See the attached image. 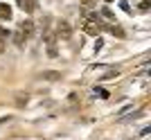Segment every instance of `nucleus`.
I'll list each match as a JSON object with an SVG mask.
<instances>
[{"instance_id":"nucleus-1","label":"nucleus","mask_w":151,"mask_h":140,"mask_svg":"<svg viewBox=\"0 0 151 140\" xmlns=\"http://www.w3.org/2000/svg\"><path fill=\"white\" fill-rule=\"evenodd\" d=\"M99 30H101V27L97 25L95 20H90V18L83 20V32H86V34H90V36H97V34H99Z\"/></svg>"},{"instance_id":"nucleus-2","label":"nucleus","mask_w":151,"mask_h":140,"mask_svg":"<svg viewBox=\"0 0 151 140\" xmlns=\"http://www.w3.org/2000/svg\"><path fill=\"white\" fill-rule=\"evenodd\" d=\"M57 34H59V38H61V41H68L70 34H72V30H70V25L65 23V20H61V23H59V27H57Z\"/></svg>"},{"instance_id":"nucleus-3","label":"nucleus","mask_w":151,"mask_h":140,"mask_svg":"<svg viewBox=\"0 0 151 140\" xmlns=\"http://www.w3.org/2000/svg\"><path fill=\"white\" fill-rule=\"evenodd\" d=\"M18 32L23 34V38L32 36V32H34V23H32V20H23V23H20V27H18Z\"/></svg>"},{"instance_id":"nucleus-4","label":"nucleus","mask_w":151,"mask_h":140,"mask_svg":"<svg viewBox=\"0 0 151 140\" xmlns=\"http://www.w3.org/2000/svg\"><path fill=\"white\" fill-rule=\"evenodd\" d=\"M18 5H20V9L27 12V14H32L36 9V2H34V0H18Z\"/></svg>"},{"instance_id":"nucleus-5","label":"nucleus","mask_w":151,"mask_h":140,"mask_svg":"<svg viewBox=\"0 0 151 140\" xmlns=\"http://www.w3.org/2000/svg\"><path fill=\"white\" fill-rule=\"evenodd\" d=\"M0 18H5V20L12 18V7L7 5V2H0Z\"/></svg>"},{"instance_id":"nucleus-6","label":"nucleus","mask_w":151,"mask_h":140,"mask_svg":"<svg viewBox=\"0 0 151 140\" xmlns=\"http://www.w3.org/2000/svg\"><path fill=\"white\" fill-rule=\"evenodd\" d=\"M41 77H43V79H50V82H54V79H59L61 75H59V72H43Z\"/></svg>"},{"instance_id":"nucleus-7","label":"nucleus","mask_w":151,"mask_h":140,"mask_svg":"<svg viewBox=\"0 0 151 140\" xmlns=\"http://www.w3.org/2000/svg\"><path fill=\"white\" fill-rule=\"evenodd\" d=\"M149 7H151V0H142V2H140V9H142V12H149Z\"/></svg>"},{"instance_id":"nucleus-8","label":"nucleus","mask_w":151,"mask_h":140,"mask_svg":"<svg viewBox=\"0 0 151 140\" xmlns=\"http://www.w3.org/2000/svg\"><path fill=\"white\" fill-rule=\"evenodd\" d=\"M95 93H97V95H99V97H104V100H106V97H108V93H106V90H104V88H95Z\"/></svg>"},{"instance_id":"nucleus-9","label":"nucleus","mask_w":151,"mask_h":140,"mask_svg":"<svg viewBox=\"0 0 151 140\" xmlns=\"http://www.w3.org/2000/svg\"><path fill=\"white\" fill-rule=\"evenodd\" d=\"M111 32H113V34H117V36H124V32H122L120 27H111Z\"/></svg>"},{"instance_id":"nucleus-10","label":"nucleus","mask_w":151,"mask_h":140,"mask_svg":"<svg viewBox=\"0 0 151 140\" xmlns=\"http://www.w3.org/2000/svg\"><path fill=\"white\" fill-rule=\"evenodd\" d=\"M95 2H97V0H81V5H83V7H93Z\"/></svg>"},{"instance_id":"nucleus-11","label":"nucleus","mask_w":151,"mask_h":140,"mask_svg":"<svg viewBox=\"0 0 151 140\" xmlns=\"http://www.w3.org/2000/svg\"><path fill=\"white\" fill-rule=\"evenodd\" d=\"M16 102H18V106H23V104H27V95H25V97L20 95V97H18V100H16Z\"/></svg>"},{"instance_id":"nucleus-12","label":"nucleus","mask_w":151,"mask_h":140,"mask_svg":"<svg viewBox=\"0 0 151 140\" xmlns=\"http://www.w3.org/2000/svg\"><path fill=\"white\" fill-rule=\"evenodd\" d=\"M2 52H5V41L0 38V54H2Z\"/></svg>"},{"instance_id":"nucleus-13","label":"nucleus","mask_w":151,"mask_h":140,"mask_svg":"<svg viewBox=\"0 0 151 140\" xmlns=\"http://www.w3.org/2000/svg\"><path fill=\"white\" fill-rule=\"evenodd\" d=\"M7 140H29V138H7Z\"/></svg>"},{"instance_id":"nucleus-14","label":"nucleus","mask_w":151,"mask_h":140,"mask_svg":"<svg viewBox=\"0 0 151 140\" xmlns=\"http://www.w3.org/2000/svg\"><path fill=\"white\" fill-rule=\"evenodd\" d=\"M106 2H115V0H106Z\"/></svg>"}]
</instances>
